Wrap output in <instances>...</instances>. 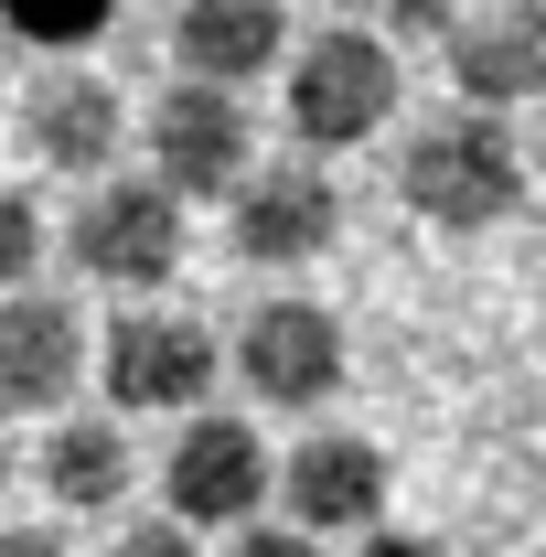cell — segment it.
I'll list each match as a JSON object with an SVG mask.
<instances>
[{
  "mask_svg": "<svg viewBox=\"0 0 546 557\" xmlns=\"http://www.w3.org/2000/svg\"><path fill=\"white\" fill-rule=\"evenodd\" d=\"M375 11H386V22H397V33H439V44H450V33H461V22H472L482 0H375Z\"/></svg>",
  "mask_w": 546,
  "mask_h": 557,
  "instance_id": "ac0fdd59",
  "label": "cell"
},
{
  "mask_svg": "<svg viewBox=\"0 0 546 557\" xmlns=\"http://www.w3.org/2000/svg\"><path fill=\"white\" fill-rule=\"evenodd\" d=\"M11 472H22V461H11V440H0V504H11Z\"/></svg>",
  "mask_w": 546,
  "mask_h": 557,
  "instance_id": "7402d4cb",
  "label": "cell"
},
{
  "mask_svg": "<svg viewBox=\"0 0 546 557\" xmlns=\"http://www.w3.org/2000/svg\"><path fill=\"white\" fill-rule=\"evenodd\" d=\"M172 65L194 86H258V75H289V11L278 0H183L172 11Z\"/></svg>",
  "mask_w": 546,
  "mask_h": 557,
  "instance_id": "4fadbf2b",
  "label": "cell"
},
{
  "mask_svg": "<svg viewBox=\"0 0 546 557\" xmlns=\"http://www.w3.org/2000/svg\"><path fill=\"white\" fill-rule=\"evenodd\" d=\"M225 236H236V258H247V269H311V258L343 236V194H333V172H322L311 150L258 161V172H247V194L225 205Z\"/></svg>",
  "mask_w": 546,
  "mask_h": 557,
  "instance_id": "30bf717a",
  "label": "cell"
},
{
  "mask_svg": "<svg viewBox=\"0 0 546 557\" xmlns=\"http://www.w3.org/2000/svg\"><path fill=\"white\" fill-rule=\"evenodd\" d=\"M278 504L300 536H375L386 515V450L364 429H311L300 450H278Z\"/></svg>",
  "mask_w": 546,
  "mask_h": 557,
  "instance_id": "8fae6325",
  "label": "cell"
},
{
  "mask_svg": "<svg viewBox=\"0 0 546 557\" xmlns=\"http://www.w3.org/2000/svg\"><path fill=\"white\" fill-rule=\"evenodd\" d=\"M0 557H75L54 525H0Z\"/></svg>",
  "mask_w": 546,
  "mask_h": 557,
  "instance_id": "ffe728a7",
  "label": "cell"
},
{
  "mask_svg": "<svg viewBox=\"0 0 546 557\" xmlns=\"http://www.w3.org/2000/svg\"><path fill=\"white\" fill-rule=\"evenodd\" d=\"M353 557H439V547H429V536H364Z\"/></svg>",
  "mask_w": 546,
  "mask_h": 557,
  "instance_id": "44dd1931",
  "label": "cell"
},
{
  "mask_svg": "<svg viewBox=\"0 0 546 557\" xmlns=\"http://www.w3.org/2000/svg\"><path fill=\"white\" fill-rule=\"evenodd\" d=\"M139 129H150V183H172L183 205H214V194L236 205L247 172H258V119H247L236 86H194V75H183V86L150 97Z\"/></svg>",
  "mask_w": 546,
  "mask_h": 557,
  "instance_id": "52a82bcc",
  "label": "cell"
},
{
  "mask_svg": "<svg viewBox=\"0 0 546 557\" xmlns=\"http://www.w3.org/2000/svg\"><path fill=\"white\" fill-rule=\"evenodd\" d=\"M108 11H119V0H0V22H11L22 44H44V54H86V44L108 33Z\"/></svg>",
  "mask_w": 546,
  "mask_h": 557,
  "instance_id": "9a60e30c",
  "label": "cell"
},
{
  "mask_svg": "<svg viewBox=\"0 0 546 557\" xmlns=\"http://www.w3.org/2000/svg\"><path fill=\"white\" fill-rule=\"evenodd\" d=\"M269 504H278V450L258 440V418L204 408V418L172 429V450H161V515H172V525H194V536H247Z\"/></svg>",
  "mask_w": 546,
  "mask_h": 557,
  "instance_id": "3957f363",
  "label": "cell"
},
{
  "mask_svg": "<svg viewBox=\"0 0 546 557\" xmlns=\"http://www.w3.org/2000/svg\"><path fill=\"white\" fill-rule=\"evenodd\" d=\"M11 139H22V161L33 172H54V183H119V150H129V108H119V86L86 65H54L22 86V108H11Z\"/></svg>",
  "mask_w": 546,
  "mask_h": 557,
  "instance_id": "ba28073f",
  "label": "cell"
},
{
  "mask_svg": "<svg viewBox=\"0 0 546 557\" xmlns=\"http://www.w3.org/2000/svg\"><path fill=\"white\" fill-rule=\"evenodd\" d=\"M65 258L97 289H119V300H150V289H172L183 258H194V214L172 183H97L65 225Z\"/></svg>",
  "mask_w": 546,
  "mask_h": 557,
  "instance_id": "5b68a950",
  "label": "cell"
},
{
  "mask_svg": "<svg viewBox=\"0 0 546 557\" xmlns=\"http://www.w3.org/2000/svg\"><path fill=\"white\" fill-rule=\"evenodd\" d=\"M225 557H322V547H311L300 525H247V536H236Z\"/></svg>",
  "mask_w": 546,
  "mask_h": 557,
  "instance_id": "d6986e66",
  "label": "cell"
},
{
  "mask_svg": "<svg viewBox=\"0 0 546 557\" xmlns=\"http://www.w3.org/2000/svg\"><path fill=\"white\" fill-rule=\"evenodd\" d=\"M33 269H44V205L22 183H0V300L33 289Z\"/></svg>",
  "mask_w": 546,
  "mask_h": 557,
  "instance_id": "2e32d148",
  "label": "cell"
},
{
  "mask_svg": "<svg viewBox=\"0 0 546 557\" xmlns=\"http://www.w3.org/2000/svg\"><path fill=\"white\" fill-rule=\"evenodd\" d=\"M214 375H225V344L194 311H161V300H129L108 333H97V397L119 418H204Z\"/></svg>",
  "mask_w": 546,
  "mask_h": 557,
  "instance_id": "7a4b0ae2",
  "label": "cell"
},
{
  "mask_svg": "<svg viewBox=\"0 0 546 557\" xmlns=\"http://www.w3.org/2000/svg\"><path fill=\"white\" fill-rule=\"evenodd\" d=\"M343 375H353V333H343L322 300H258L247 322H236V386L278 418H311L343 397Z\"/></svg>",
  "mask_w": 546,
  "mask_h": 557,
  "instance_id": "8992f818",
  "label": "cell"
},
{
  "mask_svg": "<svg viewBox=\"0 0 546 557\" xmlns=\"http://www.w3.org/2000/svg\"><path fill=\"white\" fill-rule=\"evenodd\" d=\"M289 139L322 161V150H364V139L386 129L397 108H408V75H397V54L375 44V33H353V22H333V33H311L300 54H289Z\"/></svg>",
  "mask_w": 546,
  "mask_h": 557,
  "instance_id": "277c9868",
  "label": "cell"
},
{
  "mask_svg": "<svg viewBox=\"0 0 546 557\" xmlns=\"http://www.w3.org/2000/svg\"><path fill=\"white\" fill-rule=\"evenodd\" d=\"M33 483L54 515H119L139 493V440L119 408H75L44 429V450H33Z\"/></svg>",
  "mask_w": 546,
  "mask_h": 557,
  "instance_id": "5bb4252c",
  "label": "cell"
},
{
  "mask_svg": "<svg viewBox=\"0 0 546 557\" xmlns=\"http://www.w3.org/2000/svg\"><path fill=\"white\" fill-rule=\"evenodd\" d=\"M439 54H450L461 108H493V119L525 108V97H546V0H482Z\"/></svg>",
  "mask_w": 546,
  "mask_h": 557,
  "instance_id": "7c38bea8",
  "label": "cell"
},
{
  "mask_svg": "<svg viewBox=\"0 0 546 557\" xmlns=\"http://www.w3.org/2000/svg\"><path fill=\"white\" fill-rule=\"evenodd\" d=\"M397 194H408L418 225L482 236V225H504L525 205V150H514V129L493 108H439V119H418L397 139Z\"/></svg>",
  "mask_w": 546,
  "mask_h": 557,
  "instance_id": "6da1fadb",
  "label": "cell"
},
{
  "mask_svg": "<svg viewBox=\"0 0 546 557\" xmlns=\"http://www.w3.org/2000/svg\"><path fill=\"white\" fill-rule=\"evenodd\" d=\"M75 386H97V333L65 289L0 300V418H75Z\"/></svg>",
  "mask_w": 546,
  "mask_h": 557,
  "instance_id": "9c48e42d",
  "label": "cell"
},
{
  "mask_svg": "<svg viewBox=\"0 0 546 557\" xmlns=\"http://www.w3.org/2000/svg\"><path fill=\"white\" fill-rule=\"evenodd\" d=\"M108 557H204V536H194V525H172V515H150V525H119Z\"/></svg>",
  "mask_w": 546,
  "mask_h": 557,
  "instance_id": "e0dca14e",
  "label": "cell"
}]
</instances>
